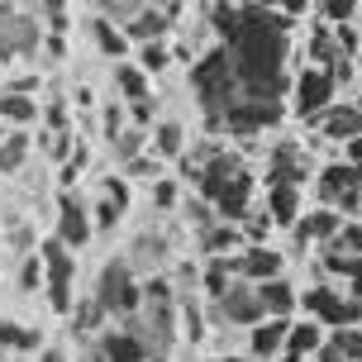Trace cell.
Here are the masks:
<instances>
[{
    "label": "cell",
    "instance_id": "obj_1",
    "mask_svg": "<svg viewBox=\"0 0 362 362\" xmlns=\"http://www.w3.org/2000/svg\"><path fill=\"white\" fill-rule=\"evenodd\" d=\"M215 29L229 48L238 95L243 100H281L291 57V15L272 10V5H253V0L248 5L215 0Z\"/></svg>",
    "mask_w": 362,
    "mask_h": 362
},
{
    "label": "cell",
    "instance_id": "obj_2",
    "mask_svg": "<svg viewBox=\"0 0 362 362\" xmlns=\"http://www.w3.org/2000/svg\"><path fill=\"white\" fill-rule=\"evenodd\" d=\"M191 177H196V191L205 196V205L215 210L219 219H243L248 215V200H253V172L243 158L234 153H205L196 167H191Z\"/></svg>",
    "mask_w": 362,
    "mask_h": 362
},
{
    "label": "cell",
    "instance_id": "obj_3",
    "mask_svg": "<svg viewBox=\"0 0 362 362\" xmlns=\"http://www.w3.org/2000/svg\"><path fill=\"white\" fill-rule=\"evenodd\" d=\"M191 86H196L200 105H205V124H210V129H224V115L243 100V95H238L234 62H229V48H224V43H219V48H210V53L196 62Z\"/></svg>",
    "mask_w": 362,
    "mask_h": 362
},
{
    "label": "cell",
    "instance_id": "obj_4",
    "mask_svg": "<svg viewBox=\"0 0 362 362\" xmlns=\"http://www.w3.org/2000/svg\"><path fill=\"white\" fill-rule=\"evenodd\" d=\"M144 325H139V334L148 339V348L153 353H163L167 344H172V334H177V296H172V286L167 281H148L144 286Z\"/></svg>",
    "mask_w": 362,
    "mask_h": 362
},
{
    "label": "cell",
    "instance_id": "obj_5",
    "mask_svg": "<svg viewBox=\"0 0 362 362\" xmlns=\"http://www.w3.org/2000/svg\"><path fill=\"white\" fill-rule=\"evenodd\" d=\"M95 300H100L105 315H134V310L144 305V286L134 281V267H129V262H110V267H100Z\"/></svg>",
    "mask_w": 362,
    "mask_h": 362
},
{
    "label": "cell",
    "instance_id": "obj_6",
    "mask_svg": "<svg viewBox=\"0 0 362 362\" xmlns=\"http://www.w3.org/2000/svg\"><path fill=\"white\" fill-rule=\"evenodd\" d=\"M320 196L339 215H362V163H329L320 172Z\"/></svg>",
    "mask_w": 362,
    "mask_h": 362
},
{
    "label": "cell",
    "instance_id": "obj_7",
    "mask_svg": "<svg viewBox=\"0 0 362 362\" xmlns=\"http://www.w3.org/2000/svg\"><path fill=\"white\" fill-rule=\"evenodd\" d=\"M305 310L329 329H353L362 320V296H344L334 286H315L305 291Z\"/></svg>",
    "mask_w": 362,
    "mask_h": 362
},
{
    "label": "cell",
    "instance_id": "obj_8",
    "mask_svg": "<svg viewBox=\"0 0 362 362\" xmlns=\"http://www.w3.org/2000/svg\"><path fill=\"white\" fill-rule=\"evenodd\" d=\"M334 95H339L334 67H305V72L296 76V110H300V119H315L320 110H329Z\"/></svg>",
    "mask_w": 362,
    "mask_h": 362
},
{
    "label": "cell",
    "instance_id": "obj_9",
    "mask_svg": "<svg viewBox=\"0 0 362 362\" xmlns=\"http://www.w3.org/2000/svg\"><path fill=\"white\" fill-rule=\"evenodd\" d=\"M38 19L15 10V5H0V57H29L38 53Z\"/></svg>",
    "mask_w": 362,
    "mask_h": 362
},
{
    "label": "cell",
    "instance_id": "obj_10",
    "mask_svg": "<svg viewBox=\"0 0 362 362\" xmlns=\"http://www.w3.org/2000/svg\"><path fill=\"white\" fill-rule=\"evenodd\" d=\"M43 276H48V300H53V310L67 315L72 310V253H67L62 238L43 243Z\"/></svg>",
    "mask_w": 362,
    "mask_h": 362
},
{
    "label": "cell",
    "instance_id": "obj_11",
    "mask_svg": "<svg viewBox=\"0 0 362 362\" xmlns=\"http://www.w3.org/2000/svg\"><path fill=\"white\" fill-rule=\"evenodd\" d=\"M148 339L144 334H134V329H110L105 339H95L86 362H148Z\"/></svg>",
    "mask_w": 362,
    "mask_h": 362
},
{
    "label": "cell",
    "instance_id": "obj_12",
    "mask_svg": "<svg viewBox=\"0 0 362 362\" xmlns=\"http://www.w3.org/2000/svg\"><path fill=\"white\" fill-rule=\"evenodd\" d=\"M315 124H320V134H325V139L348 144L353 134H362V100H334L329 110H320V115H315Z\"/></svg>",
    "mask_w": 362,
    "mask_h": 362
},
{
    "label": "cell",
    "instance_id": "obj_13",
    "mask_svg": "<svg viewBox=\"0 0 362 362\" xmlns=\"http://www.w3.org/2000/svg\"><path fill=\"white\" fill-rule=\"evenodd\" d=\"M344 229V219H339V210L334 205H325V210H310V215H300L296 224H291V234H296V248H310V243H329V238Z\"/></svg>",
    "mask_w": 362,
    "mask_h": 362
},
{
    "label": "cell",
    "instance_id": "obj_14",
    "mask_svg": "<svg viewBox=\"0 0 362 362\" xmlns=\"http://www.w3.org/2000/svg\"><path fill=\"white\" fill-rule=\"evenodd\" d=\"M219 315L234 320V325H257V320H267L262 296H257V281L253 286H229L224 291V296H219Z\"/></svg>",
    "mask_w": 362,
    "mask_h": 362
},
{
    "label": "cell",
    "instance_id": "obj_15",
    "mask_svg": "<svg viewBox=\"0 0 362 362\" xmlns=\"http://www.w3.org/2000/svg\"><path fill=\"white\" fill-rule=\"evenodd\" d=\"M57 238H62L67 248H81V243L90 238V210L76 196L57 200Z\"/></svg>",
    "mask_w": 362,
    "mask_h": 362
},
{
    "label": "cell",
    "instance_id": "obj_16",
    "mask_svg": "<svg viewBox=\"0 0 362 362\" xmlns=\"http://www.w3.org/2000/svg\"><path fill=\"white\" fill-rule=\"evenodd\" d=\"M305 177H310V158L300 153V144H276V148H272L267 186H272V181H291V186H300Z\"/></svg>",
    "mask_w": 362,
    "mask_h": 362
},
{
    "label": "cell",
    "instance_id": "obj_17",
    "mask_svg": "<svg viewBox=\"0 0 362 362\" xmlns=\"http://www.w3.org/2000/svg\"><path fill=\"white\" fill-rule=\"evenodd\" d=\"M286 315H267V320H257V329L248 334V348H253V358H276L281 348H286Z\"/></svg>",
    "mask_w": 362,
    "mask_h": 362
},
{
    "label": "cell",
    "instance_id": "obj_18",
    "mask_svg": "<svg viewBox=\"0 0 362 362\" xmlns=\"http://www.w3.org/2000/svg\"><path fill=\"white\" fill-rule=\"evenodd\" d=\"M238 276H248V281H267V276H281V253H272L267 243H253V248H243V257L234 262Z\"/></svg>",
    "mask_w": 362,
    "mask_h": 362
},
{
    "label": "cell",
    "instance_id": "obj_19",
    "mask_svg": "<svg viewBox=\"0 0 362 362\" xmlns=\"http://www.w3.org/2000/svg\"><path fill=\"white\" fill-rule=\"evenodd\" d=\"M325 272L344 276L348 286H353V296H362V253H348L339 243H325Z\"/></svg>",
    "mask_w": 362,
    "mask_h": 362
},
{
    "label": "cell",
    "instance_id": "obj_20",
    "mask_svg": "<svg viewBox=\"0 0 362 362\" xmlns=\"http://www.w3.org/2000/svg\"><path fill=\"white\" fill-rule=\"evenodd\" d=\"M267 215L276 219V224H296V219H300V186H291V181H272Z\"/></svg>",
    "mask_w": 362,
    "mask_h": 362
},
{
    "label": "cell",
    "instance_id": "obj_21",
    "mask_svg": "<svg viewBox=\"0 0 362 362\" xmlns=\"http://www.w3.org/2000/svg\"><path fill=\"white\" fill-rule=\"evenodd\" d=\"M167 24H172V15H167V10H158V5H144V10H139V15L124 24V34L134 38V43H153V38L167 34Z\"/></svg>",
    "mask_w": 362,
    "mask_h": 362
},
{
    "label": "cell",
    "instance_id": "obj_22",
    "mask_svg": "<svg viewBox=\"0 0 362 362\" xmlns=\"http://www.w3.org/2000/svg\"><path fill=\"white\" fill-rule=\"evenodd\" d=\"M320 320H310V325H291V334H286V362H300V358H310V353H320Z\"/></svg>",
    "mask_w": 362,
    "mask_h": 362
},
{
    "label": "cell",
    "instance_id": "obj_23",
    "mask_svg": "<svg viewBox=\"0 0 362 362\" xmlns=\"http://www.w3.org/2000/svg\"><path fill=\"white\" fill-rule=\"evenodd\" d=\"M115 24H119V19L100 15V19H95V24H90V34H95V48H100V53H110V57H124V53H129V43H134V38H129L124 29H115Z\"/></svg>",
    "mask_w": 362,
    "mask_h": 362
},
{
    "label": "cell",
    "instance_id": "obj_24",
    "mask_svg": "<svg viewBox=\"0 0 362 362\" xmlns=\"http://www.w3.org/2000/svg\"><path fill=\"white\" fill-rule=\"evenodd\" d=\"M257 296H262V310H267V315H291V305H296V291H291L281 276L257 281Z\"/></svg>",
    "mask_w": 362,
    "mask_h": 362
},
{
    "label": "cell",
    "instance_id": "obj_25",
    "mask_svg": "<svg viewBox=\"0 0 362 362\" xmlns=\"http://www.w3.org/2000/svg\"><path fill=\"white\" fill-rule=\"evenodd\" d=\"M34 115H38V105L24 95V90H5V95H0V119H10V124H29Z\"/></svg>",
    "mask_w": 362,
    "mask_h": 362
},
{
    "label": "cell",
    "instance_id": "obj_26",
    "mask_svg": "<svg viewBox=\"0 0 362 362\" xmlns=\"http://www.w3.org/2000/svg\"><path fill=\"white\" fill-rule=\"evenodd\" d=\"M38 344V329H24L15 325V320H0V348H15V353H24V348Z\"/></svg>",
    "mask_w": 362,
    "mask_h": 362
},
{
    "label": "cell",
    "instance_id": "obj_27",
    "mask_svg": "<svg viewBox=\"0 0 362 362\" xmlns=\"http://www.w3.org/2000/svg\"><path fill=\"white\" fill-rule=\"evenodd\" d=\"M24 153H29V139L24 134H5L0 139V172H15L24 163Z\"/></svg>",
    "mask_w": 362,
    "mask_h": 362
},
{
    "label": "cell",
    "instance_id": "obj_28",
    "mask_svg": "<svg viewBox=\"0 0 362 362\" xmlns=\"http://www.w3.org/2000/svg\"><path fill=\"white\" fill-rule=\"evenodd\" d=\"M115 81H119V90H124L129 100H144V95H148V72H144V67H129V62H124V67L115 72Z\"/></svg>",
    "mask_w": 362,
    "mask_h": 362
},
{
    "label": "cell",
    "instance_id": "obj_29",
    "mask_svg": "<svg viewBox=\"0 0 362 362\" xmlns=\"http://www.w3.org/2000/svg\"><path fill=\"white\" fill-rule=\"evenodd\" d=\"M200 238H205L210 253L224 257V248H234V243H238V229H229V224H200Z\"/></svg>",
    "mask_w": 362,
    "mask_h": 362
},
{
    "label": "cell",
    "instance_id": "obj_30",
    "mask_svg": "<svg viewBox=\"0 0 362 362\" xmlns=\"http://www.w3.org/2000/svg\"><path fill=\"white\" fill-rule=\"evenodd\" d=\"M153 148H158V158H181V148H186V139H181V124H158V134H153Z\"/></svg>",
    "mask_w": 362,
    "mask_h": 362
},
{
    "label": "cell",
    "instance_id": "obj_31",
    "mask_svg": "<svg viewBox=\"0 0 362 362\" xmlns=\"http://www.w3.org/2000/svg\"><path fill=\"white\" fill-rule=\"evenodd\" d=\"M320 15L329 24H353L362 15V0H320Z\"/></svg>",
    "mask_w": 362,
    "mask_h": 362
},
{
    "label": "cell",
    "instance_id": "obj_32",
    "mask_svg": "<svg viewBox=\"0 0 362 362\" xmlns=\"http://www.w3.org/2000/svg\"><path fill=\"white\" fill-rule=\"evenodd\" d=\"M205 291H210V296H224V291H229V262H224V257H210V267H205Z\"/></svg>",
    "mask_w": 362,
    "mask_h": 362
},
{
    "label": "cell",
    "instance_id": "obj_33",
    "mask_svg": "<svg viewBox=\"0 0 362 362\" xmlns=\"http://www.w3.org/2000/svg\"><path fill=\"white\" fill-rule=\"evenodd\" d=\"M144 5H148V0H95V10H100V15H110V19H119V24H129V19L139 15Z\"/></svg>",
    "mask_w": 362,
    "mask_h": 362
},
{
    "label": "cell",
    "instance_id": "obj_34",
    "mask_svg": "<svg viewBox=\"0 0 362 362\" xmlns=\"http://www.w3.org/2000/svg\"><path fill=\"white\" fill-rule=\"evenodd\" d=\"M167 62H172V57H167L163 38H153V43H144V53H139V67H144V72H163Z\"/></svg>",
    "mask_w": 362,
    "mask_h": 362
},
{
    "label": "cell",
    "instance_id": "obj_35",
    "mask_svg": "<svg viewBox=\"0 0 362 362\" xmlns=\"http://www.w3.org/2000/svg\"><path fill=\"white\" fill-rule=\"evenodd\" d=\"M43 19H48V29H53V34H62V29L72 24V19H67V5H62V0H43Z\"/></svg>",
    "mask_w": 362,
    "mask_h": 362
},
{
    "label": "cell",
    "instance_id": "obj_36",
    "mask_svg": "<svg viewBox=\"0 0 362 362\" xmlns=\"http://www.w3.org/2000/svg\"><path fill=\"white\" fill-rule=\"evenodd\" d=\"M334 38H339V53H344V57H358L362 38L353 34V24H334Z\"/></svg>",
    "mask_w": 362,
    "mask_h": 362
},
{
    "label": "cell",
    "instance_id": "obj_37",
    "mask_svg": "<svg viewBox=\"0 0 362 362\" xmlns=\"http://www.w3.org/2000/svg\"><path fill=\"white\" fill-rule=\"evenodd\" d=\"M329 243H339V248H348V253H362V224H344Z\"/></svg>",
    "mask_w": 362,
    "mask_h": 362
},
{
    "label": "cell",
    "instance_id": "obj_38",
    "mask_svg": "<svg viewBox=\"0 0 362 362\" xmlns=\"http://www.w3.org/2000/svg\"><path fill=\"white\" fill-rule=\"evenodd\" d=\"M272 224H276L272 215H253V210L243 215V229H248V238H253V243H262V238H267V229H272Z\"/></svg>",
    "mask_w": 362,
    "mask_h": 362
},
{
    "label": "cell",
    "instance_id": "obj_39",
    "mask_svg": "<svg viewBox=\"0 0 362 362\" xmlns=\"http://www.w3.org/2000/svg\"><path fill=\"white\" fill-rule=\"evenodd\" d=\"M139 148H144V134H139V129H129V134H119V139H115V153H119V158H139Z\"/></svg>",
    "mask_w": 362,
    "mask_h": 362
},
{
    "label": "cell",
    "instance_id": "obj_40",
    "mask_svg": "<svg viewBox=\"0 0 362 362\" xmlns=\"http://www.w3.org/2000/svg\"><path fill=\"white\" fill-rule=\"evenodd\" d=\"M119 215H124V205H115L110 196H100V205H95V219L110 229V224H119Z\"/></svg>",
    "mask_w": 362,
    "mask_h": 362
},
{
    "label": "cell",
    "instance_id": "obj_41",
    "mask_svg": "<svg viewBox=\"0 0 362 362\" xmlns=\"http://www.w3.org/2000/svg\"><path fill=\"white\" fill-rule=\"evenodd\" d=\"M19 281H24V291H34L38 281H43V262H34V257H29V262H24V272H19Z\"/></svg>",
    "mask_w": 362,
    "mask_h": 362
},
{
    "label": "cell",
    "instance_id": "obj_42",
    "mask_svg": "<svg viewBox=\"0 0 362 362\" xmlns=\"http://www.w3.org/2000/svg\"><path fill=\"white\" fill-rule=\"evenodd\" d=\"M105 196L115 200V205H129V186L119 177H105Z\"/></svg>",
    "mask_w": 362,
    "mask_h": 362
},
{
    "label": "cell",
    "instance_id": "obj_43",
    "mask_svg": "<svg viewBox=\"0 0 362 362\" xmlns=\"http://www.w3.org/2000/svg\"><path fill=\"white\" fill-rule=\"evenodd\" d=\"M139 257H144V262H153V257H163V238H139Z\"/></svg>",
    "mask_w": 362,
    "mask_h": 362
},
{
    "label": "cell",
    "instance_id": "obj_44",
    "mask_svg": "<svg viewBox=\"0 0 362 362\" xmlns=\"http://www.w3.org/2000/svg\"><path fill=\"white\" fill-rule=\"evenodd\" d=\"M181 320H186V334H191V339H200V310L191 305V300L181 305Z\"/></svg>",
    "mask_w": 362,
    "mask_h": 362
},
{
    "label": "cell",
    "instance_id": "obj_45",
    "mask_svg": "<svg viewBox=\"0 0 362 362\" xmlns=\"http://www.w3.org/2000/svg\"><path fill=\"white\" fill-rule=\"evenodd\" d=\"M129 172L134 177H158V163L153 158H129Z\"/></svg>",
    "mask_w": 362,
    "mask_h": 362
},
{
    "label": "cell",
    "instance_id": "obj_46",
    "mask_svg": "<svg viewBox=\"0 0 362 362\" xmlns=\"http://www.w3.org/2000/svg\"><path fill=\"white\" fill-rule=\"evenodd\" d=\"M43 119H48L53 129H62V124H67V105H62V100H53V105L43 110Z\"/></svg>",
    "mask_w": 362,
    "mask_h": 362
},
{
    "label": "cell",
    "instance_id": "obj_47",
    "mask_svg": "<svg viewBox=\"0 0 362 362\" xmlns=\"http://www.w3.org/2000/svg\"><path fill=\"white\" fill-rule=\"evenodd\" d=\"M153 196H158V205H172V200H177V186H172V181H158Z\"/></svg>",
    "mask_w": 362,
    "mask_h": 362
},
{
    "label": "cell",
    "instance_id": "obj_48",
    "mask_svg": "<svg viewBox=\"0 0 362 362\" xmlns=\"http://www.w3.org/2000/svg\"><path fill=\"white\" fill-rule=\"evenodd\" d=\"M276 10H281V15H305V0H276Z\"/></svg>",
    "mask_w": 362,
    "mask_h": 362
},
{
    "label": "cell",
    "instance_id": "obj_49",
    "mask_svg": "<svg viewBox=\"0 0 362 362\" xmlns=\"http://www.w3.org/2000/svg\"><path fill=\"white\" fill-rule=\"evenodd\" d=\"M105 134H110V139H119V110H105Z\"/></svg>",
    "mask_w": 362,
    "mask_h": 362
},
{
    "label": "cell",
    "instance_id": "obj_50",
    "mask_svg": "<svg viewBox=\"0 0 362 362\" xmlns=\"http://www.w3.org/2000/svg\"><path fill=\"white\" fill-rule=\"evenodd\" d=\"M348 163H362V134L348 139Z\"/></svg>",
    "mask_w": 362,
    "mask_h": 362
},
{
    "label": "cell",
    "instance_id": "obj_51",
    "mask_svg": "<svg viewBox=\"0 0 362 362\" xmlns=\"http://www.w3.org/2000/svg\"><path fill=\"white\" fill-rule=\"evenodd\" d=\"M148 5H158V10H167V15H177V5H181V0H148Z\"/></svg>",
    "mask_w": 362,
    "mask_h": 362
},
{
    "label": "cell",
    "instance_id": "obj_52",
    "mask_svg": "<svg viewBox=\"0 0 362 362\" xmlns=\"http://www.w3.org/2000/svg\"><path fill=\"white\" fill-rule=\"evenodd\" d=\"M38 362H67V358H62V353H43Z\"/></svg>",
    "mask_w": 362,
    "mask_h": 362
},
{
    "label": "cell",
    "instance_id": "obj_53",
    "mask_svg": "<svg viewBox=\"0 0 362 362\" xmlns=\"http://www.w3.org/2000/svg\"><path fill=\"white\" fill-rule=\"evenodd\" d=\"M353 62H358V76H362V48H358V57H353Z\"/></svg>",
    "mask_w": 362,
    "mask_h": 362
},
{
    "label": "cell",
    "instance_id": "obj_54",
    "mask_svg": "<svg viewBox=\"0 0 362 362\" xmlns=\"http://www.w3.org/2000/svg\"><path fill=\"white\" fill-rule=\"evenodd\" d=\"M253 5H272V10H276V0H253Z\"/></svg>",
    "mask_w": 362,
    "mask_h": 362
},
{
    "label": "cell",
    "instance_id": "obj_55",
    "mask_svg": "<svg viewBox=\"0 0 362 362\" xmlns=\"http://www.w3.org/2000/svg\"><path fill=\"white\" fill-rule=\"evenodd\" d=\"M224 362H248V358H224Z\"/></svg>",
    "mask_w": 362,
    "mask_h": 362
},
{
    "label": "cell",
    "instance_id": "obj_56",
    "mask_svg": "<svg viewBox=\"0 0 362 362\" xmlns=\"http://www.w3.org/2000/svg\"><path fill=\"white\" fill-rule=\"evenodd\" d=\"M0 139H5V134H0Z\"/></svg>",
    "mask_w": 362,
    "mask_h": 362
},
{
    "label": "cell",
    "instance_id": "obj_57",
    "mask_svg": "<svg viewBox=\"0 0 362 362\" xmlns=\"http://www.w3.org/2000/svg\"><path fill=\"white\" fill-rule=\"evenodd\" d=\"M358 19H362V15H358Z\"/></svg>",
    "mask_w": 362,
    "mask_h": 362
}]
</instances>
